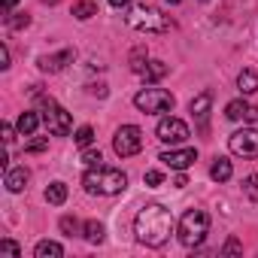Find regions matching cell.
Here are the masks:
<instances>
[{
    "label": "cell",
    "mask_w": 258,
    "mask_h": 258,
    "mask_svg": "<svg viewBox=\"0 0 258 258\" xmlns=\"http://www.w3.org/2000/svg\"><path fill=\"white\" fill-rule=\"evenodd\" d=\"M134 234H137L140 243H146L152 249L164 246L170 240V234H173V216H170V210H164L161 204H146L137 213V219H134Z\"/></svg>",
    "instance_id": "1"
},
{
    "label": "cell",
    "mask_w": 258,
    "mask_h": 258,
    "mask_svg": "<svg viewBox=\"0 0 258 258\" xmlns=\"http://www.w3.org/2000/svg\"><path fill=\"white\" fill-rule=\"evenodd\" d=\"M82 185H85V191H88V195H118V191H124L127 176H124L121 170H115V167L94 164V167H88V170H85Z\"/></svg>",
    "instance_id": "2"
},
{
    "label": "cell",
    "mask_w": 258,
    "mask_h": 258,
    "mask_svg": "<svg viewBox=\"0 0 258 258\" xmlns=\"http://www.w3.org/2000/svg\"><path fill=\"white\" fill-rule=\"evenodd\" d=\"M210 234V216L204 210H188L179 219V243L185 249H198Z\"/></svg>",
    "instance_id": "3"
},
{
    "label": "cell",
    "mask_w": 258,
    "mask_h": 258,
    "mask_svg": "<svg viewBox=\"0 0 258 258\" xmlns=\"http://www.w3.org/2000/svg\"><path fill=\"white\" fill-rule=\"evenodd\" d=\"M127 25L140 34H164V31H170V16H164L161 10H155L149 4H140V7L131 10Z\"/></svg>",
    "instance_id": "4"
},
{
    "label": "cell",
    "mask_w": 258,
    "mask_h": 258,
    "mask_svg": "<svg viewBox=\"0 0 258 258\" xmlns=\"http://www.w3.org/2000/svg\"><path fill=\"white\" fill-rule=\"evenodd\" d=\"M40 109H43V121H46V127H49V134H55V137H67L70 134V112L64 109V106H58L52 97H40Z\"/></svg>",
    "instance_id": "5"
},
{
    "label": "cell",
    "mask_w": 258,
    "mask_h": 258,
    "mask_svg": "<svg viewBox=\"0 0 258 258\" xmlns=\"http://www.w3.org/2000/svg\"><path fill=\"white\" fill-rule=\"evenodd\" d=\"M173 94L170 91H164V88H143V91H137L134 94V106L140 109V112H167V109H173Z\"/></svg>",
    "instance_id": "6"
},
{
    "label": "cell",
    "mask_w": 258,
    "mask_h": 258,
    "mask_svg": "<svg viewBox=\"0 0 258 258\" xmlns=\"http://www.w3.org/2000/svg\"><path fill=\"white\" fill-rule=\"evenodd\" d=\"M112 149L118 158H131L143 149V131L137 124H121L115 131V140H112Z\"/></svg>",
    "instance_id": "7"
},
{
    "label": "cell",
    "mask_w": 258,
    "mask_h": 258,
    "mask_svg": "<svg viewBox=\"0 0 258 258\" xmlns=\"http://www.w3.org/2000/svg\"><path fill=\"white\" fill-rule=\"evenodd\" d=\"M228 149L240 158H258V131L255 127H243L228 137Z\"/></svg>",
    "instance_id": "8"
},
{
    "label": "cell",
    "mask_w": 258,
    "mask_h": 258,
    "mask_svg": "<svg viewBox=\"0 0 258 258\" xmlns=\"http://www.w3.org/2000/svg\"><path fill=\"white\" fill-rule=\"evenodd\" d=\"M158 140H161V143H170V146L185 143V140H188V124H185L182 118H173V115L161 118V121H158Z\"/></svg>",
    "instance_id": "9"
},
{
    "label": "cell",
    "mask_w": 258,
    "mask_h": 258,
    "mask_svg": "<svg viewBox=\"0 0 258 258\" xmlns=\"http://www.w3.org/2000/svg\"><path fill=\"white\" fill-rule=\"evenodd\" d=\"M170 170H185L198 161V149H170V152H161V158Z\"/></svg>",
    "instance_id": "10"
},
{
    "label": "cell",
    "mask_w": 258,
    "mask_h": 258,
    "mask_svg": "<svg viewBox=\"0 0 258 258\" xmlns=\"http://www.w3.org/2000/svg\"><path fill=\"white\" fill-rule=\"evenodd\" d=\"M73 58H76L73 49H64V52H58V55H43V58H40V70H43V73H58V70H64L67 64H73Z\"/></svg>",
    "instance_id": "11"
},
{
    "label": "cell",
    "mask_w": 258,
    "mask_h": 258,
    "mask_svg": "<svg viewBox=\"0 0 258 258\" xmlns=\"http://www.w3.org/2000/svg\"><path fill=\"white\" fill-rule=\"evenodd\" d=\"M225 115L231 118V121H258V109L255 106H249L246 100H231L228 106H225Z\"/></svg>",
    "instance_id": "12"
},
{
    "label": "cell",
    "mask_w": 258,
    "mask_h": 258,
    "mask_svg": "<svg viewBox=\"0 0 258 258\" xmlns=\"http://www.w3.org/2000/svg\"><path fill=\"white\" fill-rule=\"evenodd\" d=\"M28 179H31V170L28 167H7V188L13 195H19L28 185Z\"/></svg>",
    "instance_id": "13"
},
{
    "label": "cell",
    "mask_w": 258,
    "mask_h": 258,
    "mask_svg": "<svg viewBox=\"0 0 258 258\" xmlns=\"http://www.w3.org/2000/svg\"><path fill=\"white\" fill-rule=\"evenodd\" d=\"M210 106H213V91H201V94L191 100V106H188V109H191V115L204 124V121H207V115H210Z\"/></svg>",
    "instance_id": "14"
},
{
    "label": "cell",
    "mask_w": 258,
    "mask_h": 258,
    "mask_svg": "<svg viewBox=\"0 0 258 258\" xmlns=\"http://www.w3.org/2000/svg\"><path fill=\"white\" fill-rule=\"evenodd\" d=\"M34 255H37V258H61V255H64V246L55 243V240H43V243H37Z\"/></svg>",
    "instance_id": "15"
},
{
    "label": "cell",
    "mask_w": 258,
    "mask_h": 258,
    "mask_svg": "<svg viewBox=\"0 0 258 258\" xmlns=\"http://www.w3.org/2000/svg\"><path fill=\"white\" fill-rule=\"evenodd\" d=\"M231 173H234V170H231V161H228V158H216L213 167H210V176H213L216 182H228Z\"/></svg>",
    "instance_id": "16"
},
{
    "label": "cell",
    "mask_w": 258,
    "mask_h": 258,
    "mask_svg": "<svg viewBox=\"0 0 258 258\" xmlns=\"http://www.w3.org/2000/svg\"><path fill=\"white\" fill-rule=\"evenodd\" d=\"M237 85H240L243 94H255V91H258V73H255V70H243V73L237 76Z\"/></svg>",
    "instance_id": "17"
},
{
    "label": "cell",
    "mask_w": 258,
    "mask_h": 258,
    "mask_svg": "<svg viewBox=\"0 0 258 258\" xmlns=\"http://www.w3.org/2000/svg\"><path fill=\"white\" fill-rule=\"evenodd\" d=\"M167 70H170V67H167L164 61H149L146 70H143V76H146V82H158V79L167 76Z\"/></svg>",
    "instance_id": "18"
},
{
    "label": "cell",
    "mask_w": 258,
    "mask_h": 258,
    "mask_svg": "<svg viewBox=\"0 0 258 258\" xmlns=\"http://www.w3.org/2000/svg\"><path fill=\"white\" fill-rule=\"evenodd\" d=\"M46 201H49L52 207H61V204L67 201V185H64V182H52V185L46 188Z\"/></svg>",
    "instance_id": "19"
},
{
    "label": "cell",
    "mask_w": 258,
    "mask_h": 258,
    "mask_svg": "<svg viewBox=\"0 0 258 258\" xmlns=\"http://www.w3.org/2000/svg\"><path fill=\"white\" fill-rule=\"evenodd\" d=\"M37 124H40V118H37V112H22L19 115V134H34L37 131Z\"/></svg>",
    "instance_id": "20"
},
{
    "label": "cell",
    "mask_w": 258,
    "mask_h": 258,
    "mask_svg": "<svg viewBox=\"0 0 258 258\" xmlns=\"http://www.w3.org/2000/svg\"><path fill=\"white\" fill-rule=\"evenodd\" d=\"M82 234H85V240H88V243H100V240H103V225H100L97 219H91V222H85Z\"/></svg>",
    "instance_id": "21"
},
{
    "label": "cell",
    "mask_w": 258,
    "mask_h": 258,
    "mask_svg": "<svg viewBox=\"0 0 258 258\" xmlns=\"http://www.w3.org/2000/svg\"><path fill=\"white\" fill-rule=\"evenodd\" d=\"M73 16H76L79 22H88L91 16H97V7L91 4V0H82V4H76V7H73Z\"/></svg>",
    "instance_id": "22"
},
{
    "label": "cell",
    "mask_w": 258,
    "mask_h": 258,
    "mask_svg": "<svg viewBox=\"0 0 258 258\" xmlns=\"http://www.w3.org/2000/svg\"><path fill=\"white\" fill-rule=\"evenodd\" d=\"M131 70L134 73H143L146 70V46H140V49L131 52Z\"/></svg>",
    "instance_id": "23"
},
{
    "label": "cell",
    "mask_w": 258,
    "mask_h": 258,
    "mask_svg": "<svg viewBox=\"0 0 258 258\" xmlns=\"http://www.w3.org/2000/svg\"><path fill=\"white\" fill-rule=\"evenodd\" d=\"M243 191H246L249 201H258V173H252V176L243 179Z\"/></svg>",
    "instance_id": "24"
},
{
    "label": "cell",
    "mask_w": 258,
    "mask_h": 258,
    "mask_svg": "<svg viewBox=\"0 0 258 258\" xmlns=\"http://www.w3.org/2000/svg\"><path fill=\"white\" fill-rule=\"evenodd\" d=\"M91 140H94V131H91V127H88V124H82V127H79V131H76V146H82V149H88V146H91Z\"/></svg>",
    "instance_id": "25"
},
{
    "label": "cell",
    "mask_w": 258,
    "mask_h": 258,
    "mask_svg": "<svg viewBox=\"0 0 258 258\" xmlns=\"http://www.w3.org/2000/svg\"><path fill=\"white\" fill-rule=\"evenodd\" d=\"M61 231H64L67 237H73V234H79V222H76L73 216H64V219H61Z\"/></svg>",
    "instance_id": "26"
},
{
    "label": "cell",
    "mask_w": 258,
    "mask_h": 258,
    "mask_svg": "<svg viewBox=\"0 0 258 258\" xmlns=\"http://www.w3.org/2000/svg\"><path fill=\"white\" fill-rule=\"evenodd\" d=\"M7 25H10L13 31H22V28L31 25V19H28V16H7Z\"/></svg>",
    "instance_id": "27"
},
{
    "label": "cell",
    "mask_w": 258,
    "mask_h": 258,
    "mask_svg": "<svg viewBox=\"0 0 258 258\" xmlns=\"http://www.w3.org/2000/svg\"><path fill=\"white\" fill-rule=\"evenodd\" d=\"M103 158H100V149H85L82 152V164H88V167H94V164H100Z\"/></svg>",
    "instance_id": "28"
},
{
    "label": "cell",
    "mask_w": 258,
    "mask_h": 258,
    "mask_svg": "<svg viewBox=\"0 0 258 258\" xmlns=\"http://www.w3.org/2000/svg\"><path fill=\"white\" fill-rule=\"evenodd\" d=\"M143 182H146L149 188H155V185H161V182H164V173H161V170H146Z\"/></svg>",
    "instance_id": "29"
},
{
    "label": "cell",
    "mask_w": 258,
    "mask_h": 258,
    "mask_svg": "<svg viewBox=\"0 0 258 258\" xmlns=\"http://www.w3.org/2000/svg\"><path fill=\"white\" fill-rule=\"evenodd\" d=\"M0 252H4V255H13V258H19V255H22L19 243H13V240H0Z\"/></svg>",
    "instance_id": "30"
},
{
    "label": "cell",
    "mask_w": 258,
    "mask_h": 258,
    "mask_svg": "<svg viewBox=\"0 0 258 258\" xmlns=\"http://www.w3.org/2000/svg\"><path fill=\"white\" fill-rule=\"evenodd\" d=\"M49 149V140L46 137H40V140H31L28 146H25V152H46Z\"/></svg>",
    "instance_id": "31"
},
{
    "label": "cell",
    "mask_w": 258,
    "mask_h": 258,
    "mask_svg": "<svg viewBox=\"0 0 258 258\" xmlns=\"http://www.w3.org/2000/svg\"><path fill=\"white\" fill-rule=\"evenodd\" d=\"M237 252H243V246H240V240H237V237H231V240L225 243V249H222V255H237Z\"/></svg>",
    "instance_id": "32"
},
{
    "label": "cell",
    "mask_w": 258,
    "mask_h": 258,
    "mask_svg": "<svg viewBox=\"0 0 258 258\" xmlns=\"http://www.w3.org/2000/svg\"><path fill=\"white\" fill-rule=\"evenodd\" d=\"M7 67H10V49L0 46V70H7Z\"/></svg>",
    "instance_id": "33"
},
{
    "label": "cell",
    "mask_w": 258,
    "mask_h": 258,
    "mask_svg": "<svg viewBox=\"0 0 258 258\" xmlns=\"http://www.w3.org/2000/svg\"><path fill=\"white\" fill-rule=\"evenodd\" d=\"M13 140H16V131H13V124H4V143L10 146Z\"/></svg>",
    "instance_id": "34"
},
{
    "label": "cell",
    "mask_w": 258,
    "mask_h": 258,
    "mask_svg": "<svg viewBox=\"0 0 258 258\" xmlns=\"http://www.w3.org/2000/svg\"><path fill=\"white\" fill-rule=\"evenodd\" d=\"M134 0H109V7H115V10H121V7H131Z\"/></svg>",
    "instance_id": "35"
},
{
    "label": "cell",
    "mask_w": 258,
    "mask_h": 258,
    "mask_svg": "<svg viewBox=\"0 0 258 258\" xmlns=\"http://www.w3.org/2000/svg\"><path fill=\"white\" fill-rule=\"evenodd\" d=\"M19 4V0H4V16H10V10Z\"/></svg>",
    "instance_id": "36"
},
{
    "label": "cell",
    "mask_w": 258,
    "mask_h": 258,
    "mask_svg": "<svg viewBox=\"0 0 258 258\" xmlns=\"http://www.w3.org/2000/svg\"><path fill=\"white\" fill-rule=\"evenodd\" d=\"M173 185H176V188H185V185H188V179H185V176H182V173H179V176H176V182H173Z\"/></svg>",
    "instance_id": "37"
},
{
    "label": "cell",
    "mask_w": 258,
    "mask_h": 258,
    "mask_svg": "<svg viewBox=\"0 0 258 258\" xmlns=\"http://www.w3.org/2000/svg\"><path fill=\"white\" fill-rule=\"evenodd\" d=\"M43 4H58V0H43Z\"/></svg>",
    "instance_id": "38"
},
{
    "label": "cell",
    "mask_w": 258,
    "mask_h": 258,
    "mask_svg": "<svg viewBox=\"0 0 258 258\" xmlns=\"http://www.w3.org/2000/svg\"><path fill=\"white\" fill-rule=\"evenodd\" d=\"M167 4H182V0H167Z\"/></svg>",
    "instance_id": "39"
}]
</instances>
